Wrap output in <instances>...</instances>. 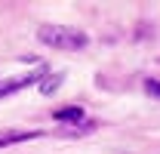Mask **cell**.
Listing matches in <instances>:
<instances>
[{
	"label": "cell",
	"instance_id": "6da1fadb",
	"mask_svg": "<svg viewBox=\"0 0 160 154\" xmlns=\"http://www.w3.org/2000/svg\"><path fill=\"white\" fill-rule=\"evenodd\" d=\"M37 40L43 46H52V49H68V53H74V49H83L89 37L77 31V28H68V25H40L37 28Z\"/></svg>",
	"mask_w": 160,
	"mask_h": 154
},
{
	"label": "cell",
	"instance_id": "7a4b0ae2",
	"mask_svg": "<svg viewBox=\"0 0 160 154\" xmlns=\"http://www.w3.org/2000/svg\"><path fill=\"white\" fill-rule=\"evenodd\" d=\"M46 77V65H40L37 71H31V74H22V77H12V80H6V83H0V96H9V93H16L22 86H31V83H37Z\"/></svg>",
	"mask_w": 160,
	"mask_h": 154
},
{
	"label": "cell",
	"instance_id": "3957f363",
	"mask_svg": "<svg viewBox=\"0 0 160 154\" xmlns=\"http://www.w3.org/2000/svg\"><path fill=\"white\" fill-rule=\"evenodd\" d=\"M28 139H40V130H6V133H0V148L16 145V142H28Z\"/></svg>",
	"mask_w": 160,
	"mask_h": 154
},
{
	"label": "cell",
	"instance_id": "277c9868",
	"mask_svg": "<svg viewBox=\"0 0 160 154\" xmlns=\"http://www.w3.org/2000/svg\"><path fill=\"white\" fill-rule=\"evenodd\" d=\"M56 120H59V123H74V126H77L80 120H83V108H77V105H71V108H59V111H56Z\"/></svg>",
	"mask_w": 160,
	"mask_h": 154
},
{
	"label": "cell",
	"instance_id": "5b68a950",
	"mask_svg": "<svg viewBox=\"0 0 160 154\" xmlns=\"http://www.w3.org/2000/svg\"><path fill=\"white\" fill-rule=\"evenodd\" d=\"M59 83H62L59 74L56 77H43V80H40V93H43V96H52V93L59 90Z\"/></svg>",
	"mask_w": 160,
	"mask_h": 154
},
{
	"label": "cell",
	"instance_id": "8992f818",
	"mask_svg": "<svg viewBox=\"0 0 160 154\" xmlns=\"http://www.w3.org/2000/svg\"><path fill=\"white\" fill-rule=\"evenodd\" d=\"M145 93L154 96V99H160V80H145Z\"/></svg>",
	"mask_w": 160,
	"mask_h": 154
},
{
	"label": "cell",
	"instance_id": "52a82bcc",
	"mask_svg": "<svg viewBox=\"0 0 160 154\" xmlns=\"http://www.w3.org/2000/svg\"><path fill=\"white\" fill-rule=\"evenodd\" d=\"M92 130V123H77V126H71L65 136H83V133H89Z\"/></svg>",
	"mask_w": 160,
	"mask_h": 154
}]
</instances>
